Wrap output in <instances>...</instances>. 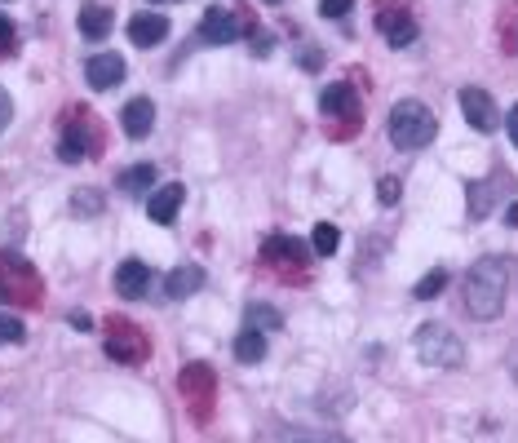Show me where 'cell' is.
I'll return each mask as SVG.
<instances>
[{
    "mask_svg": "<svg viewBox=\"0 0 518 443\" xmlns=\"http://www.w3.org/2000/svg\"><path fill=\"white\" fill-rule=\"evenodd\" d=\"M248 36H253V49H257V54H266V49H271V36H266L262 27H253V32H248Z\"/></svg>",
    "mask_w": 518,
    "mask_h": 443,
    "instance_id": "obj_35",
    "label": "cell"
},
{
    "mask_svg": "<svg viewBox=\"0 0 518 443\" xmlns=\"http://www.w3.org/2000/svg\"><path fill=\"white\" fill-rule=\"evenodd\" d=\"M355 9V0H319V14L324 18H346Z\"/></svg>",
    "mask_w": 518,
    "mask_h": 443,
    "instance_id": "obj_30",
    "label": "cell"
},
{
    "mask_svg": "<svg viewBox=\"0 0 518 443\" xmlns=\"http://www.w3.org/2000/svg\"><path fill=\"white\" fill-rule=\"evenodd\" d=\"M244 328H257V333L271 337L275 328H284V315H279L275 306H266V302H248L244 306Z\"/></svg>",
    "mask_w": 518,
    "mask_h": 443,
    "instance_id": "obj_23",
    "label": "cell"
},
{
    "mask_svg": "<svg viewBox=\"0 0 518 443\" xmlns=\"http://www.w3.org/2000/svg\"><path fill=\"white\" fill-rule=\"evenodd\" d=\"M116 293L129 297V302H138V297L151 293V266L138 262V257H129V262L116 266Z\"/></svg>",
    "mask_w": 518,
    "mask_h": 443,
    "instance_id": "obj_13",
    "label": "cell"
},
{
    "mask_svg": "<svg viewBox=\"0 0 518 443\" xmlns=\"http://www.w3.org/2000/svg\"><path fill=\"white\" fill-rule=\"evenodd\" d=\"M71 209H76V213H98V209H102V195H98V191H76Z\"/></svg>",
    "mask_w": 518,
    "mask_h": 443,
    "instance_id": "obj_29",
    "label": "cell"
},
{
    "mask_svg": "<svg viewBox=\"0 0 518 443\" xmlns=\"http://www.w3.org/2000/svg\"><path fill=\"white\" fill-rule=\"evenodd\" d=\"M120 125H124V133H129L133 142H142V138L151 133V125H155V102H151V98H133V102H124Z\"/></svg>",
    "mask_w": 518,
    "mask_h": 443,
    "instance_id": "obj_16",
    "label": "cell"
},
{
    "mask_svg": "<svg viewBox=\"0 0 518 443\" xmlns=\"http://www.w3.org/2000/svg\"><path fill=\"white\" fill-rule=\"evenodd\" d=\"M164 36H169V18H164V14H133V18H129V40H133L138 49L160 45Z\"/></svg>",
    "mask_w": 518,
    "mask_h": 443,
    "instance_id": "obj_17",
    "label": "cell"
},
{
    "mask_svg": "<svg viewBox=\"0 0 518 443\" xmlns=\"http://www.w3.org/2000/svg\"><path fill=\"white\" fill-rule=\"evenodd\" d=\"M510 280H514V262H510L505 253L479 257V262L465 271V284H461L465 315H470V319H496V315L505 311V293H510Z\"/></svg>",
    "mask_w": 518,
    "mask_h": 443,
    "instance_id": "obj_1",
    "label": "cell"
},
{
    "mask_svg": "<svg viewBox=\"0 0 518 443\" xmlns=\"http://www.w3.org/2000/svg\"><path fill=\"white\" fill-rule=\"evenodd\" d=\"M377 32L386 36V45L408 49L412 40H417V18H412V9H403L399 0H381L377 5Z\"/></svg>",
    "mask_w": 518,
    "mask_h": 443,
    "instance_id": "obj_7",
    "label": "cell"
},
{
    "mask_svg": "<svg viewBox=\"0 0 518 443\" xmlns=\"http://www.w3.org/2000/svg\"><path fill=\"white\" fill-rule=\"evenodd\" d=\"M147 337H142L138 324H129V319H107V355L116 359V364H142L147 359Z\"/></svg>",
    "mask_w": 518,
    "mask_h": 443,
    "instance_id": "obj_6",
    "label": "cell"
},
{
    "mask_svg": "<svg viewBox=\"0 0 518 443\" xmlns=\"http://www.w3.org/2000/svg\"><path fill=\"white\" fill-rule=\"evenodd\" d=\"M80 36L85 40H107L111 36V9L107 5H80Z\"/></svg>",
    "mask_w": 518,
    "mask_h": 443,
    "instance_id": "obj_19",
    "label": "cell"
},
{
    "mask_svg": "<svg viewBox=\"0 0 518 443\" xmlns=\"http://www.w3.org/2000/svg\"><path fill=\"white\" fill-rule=\"evenodd\" d=\"M266 5H279V0H266Z\"/></svg>",
    "mask_w": 518,
    "mask_h": 443,
    "instance_id": "obj_38",
    "label": "cell"
},
{
    "mask_svg": "<svg viewBox=\"0 0 518 443\" xmlns=\"http://www.w3.org/2000/svg\"><path fill=\"white\" fill-rule=\"evenodd\" d=\"M155 182H160V173H155V164H133V169H124L116 178V187L124 195H151Z\"/></svg>",
    "mask_w": 518,
    "mask_h": 443,
    "instance_id": "obj_20",
    "label": "cell"
},
{
    "mask_svg": "<svg viewBox=\"0 0 518 443\" xmlns=\"http://www.w3.org/2000/svg\"><path fill=\"white\" fill-rule=\"evenodd\" d=\"M155 5H160V0H155Z\"/></svg>",
    "mask_w": 518,
    "mask_h": 443,
    "instance_id": "obj_39",
    "label": "cell"
},
{
    "mask_svg": "<svg viewBox=\"0 0 518 443\" xmlns=\"http://www.w3.org/2000/svg\"><path fill=\"white\" fill-rule=\"evenodd\" d=\"M443 288H448V271H443V266H439V271H430L426 280H421L417 288H412V297H417V302H430V297H439Z\"/></svg>",
    "mask_w": 518,
    "mask_h": 443,
    "instance_id": "obj_26",
    "label": "cell"
},
{
    "mask_svg": "<svg viewBox=\"0 0 518 443\" xmlns=\"http://www.w3.org/2000/svg\"><path fill=\"white\" fill-rule=\"evenodd\" d=\"M27 337V328H23V319H14V315H5L0 311V346H18Z\"/></svg>",
    "mask_w": 518,
    "mask_h": 443,
    "instance_id": "obj_27",
    "label": "cell"
},
{
    "mask_svg": "<svg viewBox=\"0 0 518 443\" xmlns=\"http://www.w3.org/2000/svg\"><path fill=\"white\" fill-rule=\"evenodd\" d=\"M310 244H315V253L319 257H333L337 253V244H341V231L333 222H319L315 231H310Z\"/></svg>",
    "mask_w": 518,
    "mask_h": 443,
    "instance_id": "obj_24",
    "label": "cell"
},
{
    "mask_svg": "<svg viewBox=\"0 0 518 443\" xmlns=\"http://www.w3.org/2000/svg\"><path fill=\"white\" fill-rule=\"evenodd\" d=\"M412 346H417V359L426 368H461L465 364V346H461V337L452 333L448 324H421L417 328V337H412Z\"/></svg>",
    "mask_w": 518,
    "mask_h": 443,
    "instance_id": "obj_3",
    "label": "cell"
},
{
    "mask_svg": "<svg viewBox=\"0 0 518 443\" xmlns=\"http://www.w3.org/2000/svg\"><path fill=\"white\" fill-rule=\"evenodd\" d=\"M213 368L209 364H186L182 368V395L186 404L195 408V417H209V404H213Z\"/></svg>",
    "mask_w": 518,
    "mask_h": 443,
    "instance_id": "obj_8",
    "label": "cell"
},
{
    "mask_svg": "<svg viewBox=\"0 0 518 443\" xmlns=\"http://www.w3.org/2000/svg\"><path fill=\"white\" fill-rule=\"evenodd\" d=\"M279 443H350V439H341V435H319V430H297V426H288V430H279Z\"/></svg>",
    "mask_w": 518,
    "mask_h": 443,
    "instance_id": "obj_25",
    "label": "cell"
},
{
    "mask_svg": "<svg viewBox=\"0 0 518 443\" xmlns=\"http://www.w3.org/2000/svg\"><path fill=\"white\" fill-rule=\"evenodd\" d=\"M505 133H510V142L518 147V102L510 107V116H505Z\"/></svg>",
    "mask_w": 518,
    "mask_h": 443,
    "instance_id": "obj_34",
    "label": "cell"
},
{
    "mask_svg": "<svg viewBox=\"0 0 518 443\" xmlns=\"http://www.w3.org/2000/svg\"><path fill=\"white\" fill-rule=\"evenodd\" d=\"M40 297H45V284L23 257H0V302L40 306Z\"/></svg>",
    "mask_w": 518,
    "mask_h": 443,
    "instance_id": "obj_5",
    "label": "cell"
},
{
    "mask_svg": "<svg viewBox=\"0 0 518 443\" xmlns=\"http://www.w3.org/2000/svg\"><path fill=\"white\" fill-rule=\"evenodd\" d=\"M505 173H496L492 182H474L470 187V218H488V213L496 209V200H501V195H496V187H505Z\"/></svg>",
    "mask_w": 518,
    "mask_h": 443,
    "instance_id": "obj_21",
    "label": "cell"
},
{
    "mask_svg": "<svg viewBox=\"0 0 518 443\" xmlns=\"http://www.w3.org/2000/svg\"><path fill=\"white\" fill-rule=\"evenodd\" d=\"M200 284H204V266H173V271L164 275V297H169V302H182V297L200 293Z\"/></svg>",
    "mask_w": 518,
    "mask_h": 443,
    "instance_id": "obj_18",
    "label": "cell"
},
{
    "mask_svg": "<svg viewBox=\"0 0 518 443\" xmlns=\"http://www.w3.org/2000/svg\"><path fill=\"white\" fill-rule=\"evenodd\" d=\"M244 32V23H240V18H235L231 14V9H204V18H200V32H195V36H200V45H231V40L235 36H240Z\"/></svg>",
    "mask_w": 518,
    "mask_h": 443,
    "instance_id": "obj_10",
    "label": "cell"
},
{
    "mask_svg": "<svg viewBox=\"0 0 518 443\" xmlns=\"http://www.w3.org/2000/svg\"><path fill=\"white\" fill-rule=\"evenodd\" d=\"M231 350H235L240 364H262V359H266V333H257V328H240Z\"/></svg>",
    "mask_w": 518,
    "mask_h": 443,
    "instance_id": "obj_22",
    "label": "cell"
},
{
    "mask_svg": "<svg viewBox=\"0 0 518 443\" xmlns=\"http://www.w3.org/2000/svg\"><path fill=\"white\" fill-rule=\"evenodd\" d=\"M505 222H510V226H518V200L510 204V209H505Z\"/></svg>",
    "mask_w": 518,
    "mask_h": 443,
    "instance_id": "obj_37",
    "label": "cell"
},
{
    "mask_svg": "<svg viewBox=\"0 0 518 443\" xmlns=\"http://www.w3.org/2000/svg\"><path fill=\"white\" fill-rule=\"evenodd\" d=\"M461 111H465V120H470V129H479V133H492L496 125H501L492 94H488V89H479V85H465L461 89Z\"/></svg>",
    "mask_w": 518,
    "mask_h": 443,
    "instance_id": "obj_9",
    "label": "cell"
},
{
    "mask_svg": "<svg viewBox=\"0 0 518 443\" xmlns=\"http://www.w3.org/2000/svg\"><path fill=\"white\" fill-rule=\"evenodd\" d=\"M14 45H18V32H14V23H9V18L0 14V58H9V54H14Z\"/></svg>",
    "mask_w": 518,
    "mask_h": 443,
    "instance_id": "obj_28",
    "label": "cell"
},
{
    "mask_svg": "<svg viewBox=\"0 0 518 443\" xmlns=\"http://www.w3.org/2000/svg\"><path fill=\"white\" fill-rule=\"evenodd\" d=\"M9 116H14V102H9V94H5V89H0V133H5Z\"/></svg>",
    "mask_w": 518,
    "mask_h": 443,
    "instance_id": "obj_33",
    "label": "cell"
},
{
    "mask_svg": "<svg viewBox=\"0 0 518 443\" xmlns=\"http://www.w3.org/2000/svg\"><path fill=\"white\" fill-rule=\"evenodd\" d=\"M319 111H324L328 120H346L350 133H355V125H359V98H355L350 85H328L324 94H319Z\"/></svg>",
    "mask_w": 518,
    "mask_h": 443,
    "instance_id": "obj_11",
    "label": "cell"
},
{
    "mask_svg": "<svg viewBox=\"0 0 518 443\" xmlns=\"http://www.w3.org/2000/svg\"><path fill=\"white\" fill-rule=\"evenodd\" d=\"M98 147H102V138H98V120H93L85 107H71L67 116H62L58 160H62V164H80V160H89Z\"/></svg>",
    "mask_w": 518,
    "mask_h": 443,
    "instance_id": "obj_4",
    "label": "cell"
},
{
    "mask_svg": "<svg viewBox=\"0 0 518 443\" xmlns=\"http://www.w3.org/2000/svg\"><path fill=\"white\" fill-rule=\"evenodd\" d=\"M434 133H439V120H434V111L426 102H417V98L395 102V111H390V142H395L399 151L430 147Z\"/></svg>",
    "mask_w": 518,
    "mask_h": 443,
    "instance_id": "obj_2",
    "label": "cell"
},
{
    "mask_svg": "<svg viewBox=\"0 0 518 443\" xmlns=\"http://www.w3.org/2000/svg\"><path fill=\"white\" fill-rule=\"evenodd\" d=\"M71 324H76V328H93V319L85 311H76V315H71Z\"/></svg>",
    "mask_w": 518,
    "mask_h": 443,
    "instance_id": "obj_36",
    "label": "cell"
},
{
    "mask_svg": "<svg viewBox=\"0 0 518 443\" xmlns=\"http://www.w3.org/2000/svg\"><path fill=\"white\" fill-rule=\"evenodd\" d=\"M262 262L266 266H306V244L284 235V231H275L262 240Z\"/></svg>",
    "mask_w": 518,
    "mask_h": 443,
    "instance_id": "obj_12",
    "label": "cell"
},
{
    "mask_svg": "<svg viewBox=\"0 0 518 443\" xmlns=\"http://www.w3.org/2000/svg\"><path fill=\"white\" fill-rule=\"evenodd\" d=\"M399 178H381L377 182V195H381V204H399Z\"/></svg>",
    "mask_w": 518,
    "mask_h": 443,
    "instance_id": "obj_31",
    "label": "cell"
},
{
    "mask_svg": "<svg viewBox=\"0 0 518 443\" xmlns=\"http://www.w3.org/2000/svg\"><path fill=\"white\" fill-rule=\"evenodd\" d=\"M85 80H89V89H116L124 80V58L120 54H93L85 63Z\"/></svg>",
    "mask_w": 518,
    "mask_h": 443,
    "instance_id": "obj_14",
    "label": "cell"
},
{
    "mask_svg": "<svg viewBox=\"0 0 518 443\" xmlns=\"http://www.w3.org/2000/svg\"><path fill=\"white\" fill-rule=\"evenodd\" d=\"M297 67L319 71V67H324V58H319V49H302V54H297Z\"/></svg>",
    "mask_w": 518,
    "mask_h": 443,
    "instance_id": "obj_32",
    "label": "cell"
},
{
    "mask_svg": "<svg viewBox=\"0 0 518 443\" xmlns=\"http://www.w3.org/2000/svg\"><path fill=\"white\" fill-rule=\"evenodd\" d=\"M182 200H186V191H182V182H169V187H160V191H151V200H147V218H151V222H160V226H169L173 218H178V209H182Z\"/></svg>",
    "mask_w": 518,
    "mask_h": 443,
    "instance_id": "obj_15",
    "label": "cell"
}]
</instances>
